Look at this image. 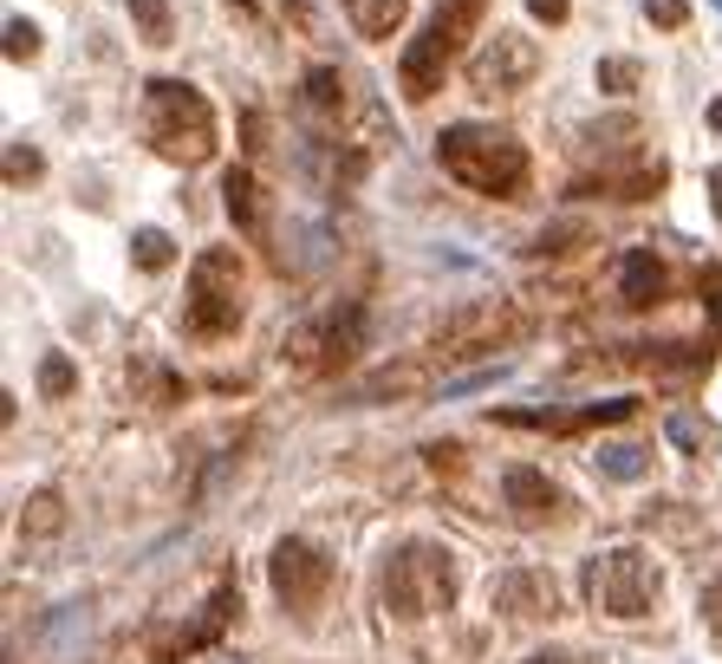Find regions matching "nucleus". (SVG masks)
<instances>
[{
	"instance_id": "obj_1",
	"label": "nucleus",
	"mask_w": 722,
	"mask_h": 664,
	"mask_svg": "<svg viewBox=\"0 0 722 664\" xmlns=\"http://www.w3.org/2000/svg\"><path fill=\"white\" fill-rule=\"evenodd\" d=\"M436 163H442L462 189L495 196V203H514V196L527 189V144H521L514 131H502V124H475V118L449 124V131L436 138Z\"/></svg>"
},
{
	"instance_id": "obj_26",
	"label": "nucleus",
	"mask_w": 722,
	"mask_h": 664,
	"mask_svg": "<svg viewBox=\"0 0 722 664\" xmlns=\"http://www.w3.org/2000/svg\"><path fill=\"white\" fill-rule=\"evenodd\" d=\"M7 59H13V66H33V59H40V26L20 20V13L7 20Z\"/></svg>"
},
{
	"instance_id": "obj_11",
	"label": "nucleus",
	"mask_w": 722,
	"mask_h": 664,
	"mask_svg": "<svg viewBox=\"0 0 722 664\" xmlns=\"http://www.w3.org/2000/svg\"><path fill=\"white\" fill-rule=\"evenodd\" d=\"M540 73V46L527 40V33H495V40H482V53H469V91H521V85H534Z\"/></svg>"
},
{
	"instance_id": "obj_33",
	"label": "nucleus",
	"mask_w": 722,
	"mask_h": 664,
	"mask_svg": "<svg viewBox=\"0 0 722 664\" xmlns=\"http://www.w3.org/2000/svg\"><path fill=\"white\" fill-rule=\"evenodd\" d=\"M703 625L722 639V567L710 574V587H703Z\"/></svg>"
},
{
	"instance_id": "obj_35",
	"label": "nucleus",
	"mask_w": 722,
	"mask_h": 664,
	"mask_svg": "<svg viewBox=\"0 0 722 664\" xmlns=\"http://www.w3.org/2000/svg\"><path fill=\"white\" fill-rule=\"evenodd\" d=\"M521 664H586L579 652H560V645H547V652H527Z\"/></svg>"
},
{
	"instance_id": "obj_31",
	"label": "nucleus",
	"mask_w": 722,
	"mask_h": 664,
	"mask_svg": "<svg viewBox=\"0 0 722 664\" xmlns=\"http://www.w3.org/2000/svg\"><path fill=\"white\" fill-rule=\"evenodd\" d=\"M670 437L683 443L690 456H703V449H710V424H697V417H670Z\"/></svg>"
},
{
	"instance_id": "obj_34",
	"label": "nucleus",
	"mask_w": 722,
	"mask_h": 664,
	"mask_svg": "<svg viewBox=\"0 0 722 664\" xmlns=\"http://www.w3.org/2000/svg\"><path fill=\"white\" fill-rule=\"evenodd\" d=\"M527 13H534V20H547V26H560V20L573 13V0H527Z\"/></svg>"
},
{
	"instance_id": "obj_32",
	"label": "nucleus",
	"mask_w": 722,
	"mask_h": 664,
	"mask_svg": "<svg viewBox=\"0 0 722 664\" xmlns=\"http://www.w3.org/2000/svg\"><path fill=\"white\" fill-rule=\"evenodd\" d=\"M424 456H430L436 476H462V443H430Z\"/></svg>"
},
{
	"instance_id": "obj_20",
	"label": "nucleus",
	"mask_w": 722,
	"mask_h": 664,
	"mask_svg": "<svg viewBox=\"0 0 722 664\" xmlns=\"http://www.w3.org/2000/svg\"><path fill=\"white\" fill-rule=\"evenodd\" d=\"M404 13H411V0H346V20L364 40H391L404 26Z\"/></svg>"
},
{
	"instance_id": "obj_36",
	"label": "nucleus",
	"mask_w": 722,
	"mask_h": 664,
	"mask_svg": "<svg viewBox=\"0 0 722 664\" xmlns=\"http://www.w3.org/2000/svg\"><path fill=\"white\" fill-rule=\"evenodd\" d=\"M710 203H716V221H722V163L710 170Z\"/></svg>"
},
{
	"instance_id": "obj_7",
	"label": "nucleus",
	"mask_w": 722,
	"mask_h": 664,
	"mask_svg": "<svg viewBox=\"0 0 722 664\" xmlns=\"http://www.w3.org/2000/svg\"><path fill=\"white\" fill-rule=\"evenodd\" d=\"M281 352H287L299 371H313V378L352 366V359L364 352V306L359 300H346V306H326L319 319H299Z\"/></svg>"
},
{
	"instance_id": "obj_13",
	"label": "nucleus",
	"mask_w": 722,
	"mask_h": 664,
	"mask_svg": "<svg viewBox=\"0 0 722 664\" xmlns=\"http://www.w3.org/2000/svg\"><path fill=\"white\" fill-rule=\"evenodd\" d=\"M638 411V398H612V404H579V411H495V424L514 431H554V437H586L605 424H625Z\"/></svg>"
},
{
	"instance_id": "obj_10",
	"label": "nucleus",
	"mask_w": 722,
	"mask_h": 664,
	"mask_svg": "<svg viewBox=\"0 0 722 664\" xmlns=\"http://www.w3.org/2000/svg\"><path fill=\"white\" fill-rule=\"evenodd\" d=\"M267 580H274V599L287 606L293 619H313L319 606H326V592H332V580H339V567L313 547V541H299V534H287V541H274V560H267Z\"/></svg>"
},
{
	"instance_id": "obj_37",
	"label": "nucleus",
	"mask_w": 722,
	"mask_h": 664,
	"mask_svg": "<svg viewBox=\"0 0 722 664\" xmlns=\"http://www.w3.org/2000/svg\"><path fill=\"white\" fill-rule=\"evenodd\" d=\"M710 131H722V98L710 105Z\"/></svg>"
},
{
	"instance_id": "obj_28",
	"label": "nucleus",
	"mask_w": 722,
	"mask_h": 664,
	"mask_svg": "<svg viewBox=\"0 0 722 664\" xmlns=\"http://www.w3.org/2000/svg\"><path fill=\"white\" fill-rule=\"evenodd\" d=\"M567 241H592V228H586V221H554V228L534 235L527 254H567Z\"/></svg>"
},
{
	"instance_id": "obj_25",
	"label": "nucleus",
	"mask_w": 722,
	"mask_h": 664,
	"mask_svg": "<svg viewBox=\"0 0 722 664\" xmlns=\"http://www.w3.org/2000/svg\"><path fill=\"white\" fill-rule=\"evenodd\" d=\"M131 20L150 46H169V0H131Z\"/></svg>"
},
{
	"instance_id": "obj_16",
	"label": "nucleus",
	"mask_w": 722,
	"mask_h": 664,
	"mask_svg": "<svg viewBox=\"0 0 722 664\" xmlns=\"http://www.w3.org/2000/svg\"><path fill=\"white\" fill-rule=\"evenodd\" d=\"M657 189H664V163H650V156H638L632 170H605V176L573 183V196H612V203H650Z\"/></svg>"
},
{
	"instance_id": "obj_12",
	"label": "nucleus",
	"mask_w": 722,
	"mask_h": 664,
	"mask_svg": "<svg viewBox=\"0 0 722 664\" xmlns=\"http://www.w3.org/2000/svg\"><path fill=\"white\" fill-rule=\"evenodd\" d=\"M502 509L514 527H547V521H560L567 496H560V482H547V469L514 462V469H502Z\"/></svg>"
},
{
	"instance_id": "obj_8",
	"label": "nucleus",
	"mask_w": 722,
	"mask_h": 664,
	"mask_svg": "<svg viewBox=\"0 0 722 664\" xmlns=\"http://www.w3.org/2000/svg\"><path fill=\"white\" fill-rule=\"evenodd\" d=\"M234 619H241V580L221 574L216 587H209V599L196 606V619L150 632V664H189V658H203V652H216L221 632H228Z\"/></svg>"
},
{
	"instance_id": "obj_30",
	"label": "nucleus",
	"mask_w": 722,
	"mask_h": 664,
	"mask_svg": "<svg viewBox=\"0 0 722 664\" xmlns=\"http://www.w3.org/2000/svg\"><path fill=\"white\" fill-rule=\"evenodd\" d=\"M46 163H40V150H26V144H7V183L20 189V183H33Z\"/></svg>"
},
{
	"instance_id": "obj_3",
	"label": "nucleus",
	"mask_w": 722,
	"mask_h": 664,
	"mask_svg": "<svg viewBox=\"0 0 722 664\" xmlns=\"http://www.w3.org/2000/svg\"><path fill=\"white\" fill-rule=\"evenodd\" d=\"M378 592H384V612L391 619H430V612L456 606L462 567H456V554L442 541H404V547H391Z\"/></svg>"
},
{
	"instance_id": "obj_22",
	"label": "nucleus",
	"mask_w": 722,
	"mask_h": 664,
	"mask_svg": "<svg viewBox=\"0 0 722 664\" xmlns=\"http://www.w3.org/2000/svg\"><path fill=\"white\" fill-rule=\"evenodd\" d=\"M592 462H599L605 476H619V482H638V476L650 469V449H632V443H605Z\"/></svg>"
},
{
	"instance_id": "obj_4",
	"label": "nucleus",
	"mask_w": 722,
	"mask_h": 664,
	"mask_svg": "<svg viewBox=\"0 0 722 664\" xmlns=\"http://www.w3.org/2000/svg\"><path fill=\"white\" fill-rule=\"evenodd\" d=\"M579 592L605 619H650L657 599H664V567H657L650 547H632V541L625 547H599L586 560V574H579Z\"/></svg>"
},
{
	"instance_id": "obj_19",
	"label": "nucleus",
	"mask_w": 722,
	"mask_h": 664,
	"mask_svg": "<svg viewBox=\"0 0 722 664\" xmlns=\"http://www.w3.org/2000/svg\"><path fill=\"white\" fill-rule=\"evenodd\" d=\"M430 384V366H384L371 371L364 384H352V404H378V398H411Z\"/></svg>"
},
{
	"instance_id": "obj_9",
	"label": "nucleus",
	"mask_w": 722,
	"mask_h": 664,
	"mask_svg": "<svg viewBox=\"0 0 722 664\" xmlns=\"http://www.w3.org/2000/svg\"><path fill=\"white\" fill-rule=\"evenodd\" d=\"M527 333V313L514 300H469L436 326V352L442 359H489Z\"/></svg>"
},
{
	"instance_id": "obj_17",
	"label": "nucleus",
	"mask_w": 722,
	"mask_h": 664,
	"mask_svg": "<svg viewBox=\"0 0 722 664\" xmlns=\"http://www.w3.org/2000/svg\"><path fill=\"white\" fill-rule=\"evenodd\" d=\"M221 209H228V221L248 235V241H267V196H261V183H254V170H228L221 176Z\"/></svg>"
},
{
	"instance_id": "obj_2",
	"label": "nucleus",
	"mask_w": 722,
	"mask_h": 664,
	"mask_svg": "<svg viewBox=\"0 0 722 664\" xmlns=\"http://www.w3.org/2000/svg\"><path fill=\"white\" fill-rule=\"evenodd\" d=\"M144 138L163 163L196 170V163L216 156V111H209V98H203L196 85H183V78H150L144 85Z\"/></svg>"
},
{
	"instance_id": "obj_29",
	"label": "nucleus",
	"mask_w": 722,
	"mask_h": 664,
	"mask_svg": "<svg viewBox=\"0 0 722 664\" xmlns=\"http://www.w3.org/2000/svg\"><path fill=\"white\" fill-rule=\"evenodd\" d=\"M645 20L657 33H677V26H690V0H645Z\"/></svg>"
},
{
	"instance_id": "obj_15",
	"label": "nucleus",
	"mask_w": 722,
	"mask_h": 664,
	"mask_svg": "<svg viewBox=\"0 0 722 664\" xmlns=\"http://www.w3.org/2000/svg\"><path fill=\"white\" fill-rule=\"evenodd\" d=\"M293 111H299V124L313 138H326L346 118V78L332 73V66H313V73L299 78V91H293Z\"/></svg>"
},
{
	"instance_id": "obj_38",
	"label": "nucleus",
	"mask_w": 722,
	"mask_h": 664,
	"mask_svg": "<svg viewBox=\"0 0 722 664\" xmlns=\"http://www.w3.org/2000/svg\"><path fill=\"white\" fill-rule=\"evenodd\" d=\"M234 7H241V13H254V0H234Z\"/></svg>"
},
{
	"instance_id": "obj_14",
	"label": "nucleus",
	"mask_w": 722,
	"mask_h": 664,
	"mask_svg": "<svg viewBox=\"0 0 722 664\" xmlns=\"http://www.w3.org/2000/svg\"><path fill=\"white\" fill-rule=\"evenodd\" d=\"M495 612L507 619H554L560 612V580L547 567H514L495 580Z\"/></svg>"
},
{
	"instance_id": "obj_27",
	"label": "nucleus",
	"mask_w": 722,
	"mask_h": 664,
	"mask_svg": "<svg viewBox=\"0 0 722 664\" xmlns=\"http://www.w3.org/2000/svg\"><path fill=\"white\" fill-rule=\"evenodd\" d=\"M638 85H645V66H638V59H599V91H619V98H625V91H638Z\"/></svg>"
},
{
	"instance_id": "obj_21",
	"label": "nucleus",
	"mask_w": 722,
	"mask_h": 664,
	"mask_svg": "<svg viewBox=\"0 0 722 664\" xmlns=\"http://www.w3.org/2000/svg\"><path fill=\"white\" fill-rule=\"evenodd\" d=\"M20 527L26 534H59L66 527V502H59V489H40V496H26V509H20Z\"/></svg>"
},
{
	"instance_id": "obj_5",
	"label": "nucleus",
	"mask_w": 722,
	"mask_h": 664,
	"mask_svg": "<svg viewBox=\"0 0 722 664\" xmlns=\"http://www.w3.org/2000/svg\"><path fill=\"white\" fill-rule=\"evenodd\" d=\"M482 13H489V0H442L430 20H424V33L404 46V59H397V91L411 98V105H424L442 91V73L462 59V46H469V33L482 26Z\"/></svg>"
},
{
	"instance_id": "obj_23",
	"label": "nucleus",
	"mask_w": 722,
	"mask_h": 664,
	"mask_svg": "<svg viewBox=\"0 0 722 664\" xmlns=\"http://www.w3.org/2000/svg\"><path fill=\"white\" fill-rule=\"evenodd\" d=\"M131 261L150 268V274H163V268L176 261V241H169L163 228H138V235H131Z\"/></svg>"
},
{
	"instance_id": "obj_18",
	"label": "nucleus",
	"mask_w": 722,
	"mask_h": 664,
	"mask_svg": "<svg viewBox=\"0 0 722 664\" xmlns=\"http://www.w3.org/2000/svg\"><path fill=\"white\" fill-rule=\"evenodd\" d=\"M619 300L625 306H657L664 300V261L650 248H625L619 254Z\"/></svg>"
},
{
	"instance_id": "obj_24",
	"label": "nucleus",
	"mask_w": 722,
	"mask_h": 664,
	"mask_svg": "<svg viewBox=\"0 0 722 664\" xmlns=\"http://www.w3.org/2000/svg\"><path fill=\"white\" fill-rule=\"evenodd\" d=\"M73 391H78V366L66 352H46V359H40V398L59 404V398H73Z\"/></svg>"
},
{
	"instance_id": "obj_6",
	"label": "nucleus",
	"mask_w": 722,
	"mask_h": 664,
	"mask_svg": "<svg viewBox=\"0 0 722 664\" xmlns=\"http://www.w3.org/2000/svg\"><path fill=\"white\" fill-rule=\"evenodd\" d=\"M241 254L234 248H203L189 268V294H183V326L196 339H234L241 333Z\"/></svg>"
}]
</instances>
